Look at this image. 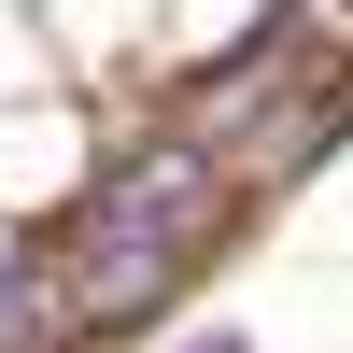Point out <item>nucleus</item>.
<instances>
[{
  "label": "nucleus",
  "instance_id": "f257e3e1",
  "mask_svg": "<svg viewBox=\"0 0 353 353\" xmlns=\"http://www.w3.org/2000/svg\"><path fill=\"white\" fill-rule=\"evenodd\" d=\"M198 226H212V156L198 141H141V156L99 170V198L71 212L85 254H198Z\"/></svg>",
  "mask_w": 353,
  "mask_h": 353
},
{
  "label": "nucleus",
  "instance_id": "f03ea898",
  "mask_svg": "<svg viewBox=\"0 0 353 353\" xmlns=\"http://www.w3.org/2000/svg\"><path fill=\"white\" fill-rule=\"evenodd\" d=\"M184 283V254H85V283H71V311L85 325H141V311Z\"/></svg>",
  "mask_w": 353,
  "mask_h": 353
},
{
  "label": "nucleus",
  "instance_id": "7ed1b4c3",
  "mask_svg": "<svg viewBox=\"0 0 353 353\" xmlns=\"http://www.w3.org/2000/svg\"><path fill=\"white\" fill-rule=\"evenodd\" d=\"M57 297H43V269H0V353H57Z\"/></svg>",
  "mask_w": 353,
  "mask_h": 353
},
{
  "label": "nucleus",
  "instance_id": "20e7f679",
  "mask_svg": "<svg viewBox=\"0 0 353 353\" xmlns=\"http://www.w3.org/2000/svg\"><path fill=\"white\" fill-rule=\"evenodd\" d=\"M184 353H241V339H184Z\"/></svg>",
  "mask_w": 353,
  "mask_h": 353
}]
</instances>
